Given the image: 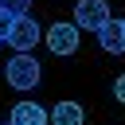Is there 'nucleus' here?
I'll list each match as a JSON object with an SVG mask.
<instances>
[{
    "label": "nucleus",
    "instance_id": "f257e3e1",
    "mask_svg": "<svg viewBox=\"0 0 125 125\" xmlns=\"http://www.w3.org/2000/svg\"><path fill=\"white\" fill-rule=\"evenodd\" d=\"M39 35H43V31H39V23H35L31 16H16V20H12V31H8L4 43H8L16 55H31V47L39 43Z\"/></svg>",
    "mask_w": 125,
    "mask_h": 125
},
{
    "label": "nucleus",
    "instance_id": "f03ea898",
    "mask_svg": "<svg viewBox=\"0 0 125 125\" xmlns=\"http://www.w3.org/2000/svg\"><path fill=\"white\" fill-rule=\"evenodd\" d=\"M109 23V4L105 0H78L74 4V27L78 31H102Z\"/></svg>",
    "mask_w": 125,
    "mask_h": 125
},
{
    "label": "nucleus",
    "instance_id": "7ed1b4c3",
    "mask_svg": "<svg viewBox=\"0 0 125 125\" xmlns=\"http://www.w3.org/2000/svg\"><path fill=\"white\" fill-rule=\"evenodd\" d=\"M4 78H8V86H16V90H31V86L39 82V62H35L31 55H16V59L8 62V70H4Z\"/></svg>",
    "mask_w": 125,
    "mask_h": 125
},
{
    "label": "nucleus",
    "instance_id": "20e7f679",
    "mask_svg": "<svg viewBox=\"0 0 125 125\" xmlns=\"http://www.w3.org/2000/svg\"><path fill=\"white\" fill-rule=\"evenodd\" d=\"M47 47L55 55H74L78 51V27L74 23H55L47 27Z\"/></svg>",
    "mask_w": 125,
    "mask_h": 125
},
{
    "label": "nucleus",
    "instance_id": "39448f33",
    "mask_svg": "<svg viewBox=\"0 0 125 125\" xmlns=\"http://www.w3.org/2000/svg\"><path fill=\"white\" fill-rule=\"evenodd\" d=\"M98 43H102L105 55H121V51H125V23H121V20H109V23L98 31Z\"/></svg>",
    "mask_w": 125,
    "mask_h": 125
},
{
    "label": "nucleus",
    "instance_id": "423d86ee",
    "mask_svg": "<svg viewBox=\"0 0 125 125\" xmlns=\"http://www.w3.org/2000/svg\"><path fill=\"white\" fill-rule=\"evenodd\" d=\"M12 125H47V109L35 102H16L12 105Z\"/></svg>",
    "mask_w": 125,
    "mask_h": 125
},
{
    "label": "nucleus",
    "instance_id": "0eeeda50",
    "mask_svg": "<svg viewBox=\"0 0 125 125\" xmlns=\"http://www.w3.org/2000/svg\"><path fill=\"white\" fill-rule=\"evenodd\" d=\"M51 125H82V105L78 102H59L51 109Z\"/></svg>",
    "mask_w": 125,
    "mask_h": 125
},
{
    "label": "nucleus",
    "instance_id": "6e6552de",
    "mask_svg": "<svg viewBox=\"0 0 125 125\" xmlns=\"http://www.w3.org/2000/svg\"><path fill=\"white\" fill-rule=\"evenodd\" d=\"M0 12H8V16H27V12H31V0H0Z\"/></svg>",
    "mask_w": 125,
    "mask_h": 125
},
{
    "label": "nucleus",
    "instance_id": "1a4fd4ad",
    "mask_svg": "<svg viewBox=\"0 0 125 125\" xmlns=\"http://www.w3.org/2000/svg\"><path fill=\"white\" fill-rule=\"evenodd\" d=\"M12 20H16V16H8V12H0V39H8V31H12Z\"/></svg>",
    "mask_w": 125,
    "mask_h": 125
},
{
    "label": "nucleus",
    "instance_id": "9d476101",
    "mask_svg": "<svg viewBox=\"0 0 125 125\" xmlns=\"http://www.w3.org/2000/svg\"><path fill=\"white\" fill-rule=\"evenodd\" d=\"M113 94H117V102H121V105H125V74H121V78H117V82H113Z\"/></svg>",
    "mask_w": 125,
    "mask_h": 125
},
{
    "label": "nucleus",
    "instance_id": "9b49d317",
    "mask_svg": "<svg viewBox=\"0 0 125 125\" xmlns=\"http://www.w3.org/2000/svg\"><path fill=\"white\" fill-rule=\"evenodd\" d=\"M121 23H125V20H121Z\"/></svg>",
    "mask_w": 125,
    "mask_h": 125
},
{
    "label": "nucleus",
    "instance_id": "f8f14e48",
    "mask_svg": "<svg viewBox=\"0 0 125 125\" xmlns=\"http://www.w3.org/2000/svg\"><path fill=\"white\" fill-rule=\"evenodd\" d=\"M0 43H4V39H0Z\"/></svg>",
    "mask_w": 125,
    "mask_h": 125
},
{
    "label": "nucleus",
    "instance_id": "ddd939ff",
    "mask_svg": "<svg viewBox=\"0 0 125 125\" xmlns=\"http://www.w3.org/2000/svg\"><path fill=\"white\" fill-rule=\"evenodd\" d=\"M8 125H12V121H8Z\"/></svg>",
    "mask_w": 125,
    "mask_h": 125
}]
</instances>
